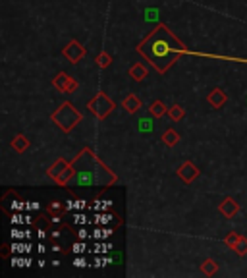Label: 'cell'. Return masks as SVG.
Segmentation results:
<instances>
[{"instance_id": "1", "label": "cell", "mask_w": 247, "mask_h": 278, "mask_svg": "<svg viewBox=\"0 0 247 278\" xmlns=\"http://www.w3.org/2000/svg\"><path fill=\"white\" fill-rule=\"evenodd\" d=\"M112 174L91 155L89 151H83V155L75 162V170L72 178L68 180V186H97V183L112 182Z\"/></svg>"}, {"instance_id": "2", "label": "cell", "mask_w": 247, "mask_h": 278, "mask_svg": "<svg viewBox=\"0 0 247 278\" xmlns=\"http://www.w3.org/2000/svg\"><path fill=\"white\" fill-rule=\"evenodd\" d=\"M141 49H143V53L147 54L151 60H166L174 53H182L183 51L182 47L176 43V39L164 27H161L155 35H151Z\"/></svg>"}, {"instance_id": "3", "label": "cell", "mask_w": 247, "mask_h": 278, "mask_svg": "<svg viewBox=\"0 0 247 278\" xmlns=\"http://www.w3.org/2000/svg\"><path fill=\"white\" fill-rule=\"evenodd\" d=\"M153 126H155V122H153V118L149 116L139 118V122H137V129H139V131H145V133L153 131Z\"/></svg>"}, {"instance_id": "4", "label": "cell", "mask_w": 247, "mask_h": 278, "mask_svg": "<svg viewBox=\"0 0 247 278\" xmlns=\"http://www.w3.org/2000/svg\"><path fill=\"white\" fill-rule=\"evenodd\" d=\"M110 249H112V244L108 242V244H95V247H93L91 251H93V253H108Z\"/></svg>"}, {"instance_id": "5", "label": "cell", "mask_w": 247, "mask_h": 278, "mask_svg": "<svg viewBox=\"0 0 247 278\" xmlns=\"http://www.w3.org/2000/svg\"><path fill=\"white\" fill-rule=\"evenodd\" d=\"M157 16H159V10H155V8H149V10H145V20H147V22H153V20L157 22V20H159Z\"/></svg>"}, {"instance_id": "6", "label": "cell", "mask_w": 247, "mask_h": 278, "mask_svg": "<svg viewBox=\"0 0 247 278\" xmlns=\"http://www.w3.org/2000/svg\"><path fill=\"white\" fill-rule=\"evenodd\" d=\"M105 265H110V257H95V267L101 268Z\"/></svg>"}, {"instance_id": "7", "label": "cell", "mask_w": 247, "mask_h": 278, "mask_svg": "<svg viewBox=\"0 0 247 278\" xmlns=\"http://www.w3.org/2000/svg\"><path fill=\"white\" fill-rule=\"evenodd\" d=\"M72 251H74L75 255H83V251H85V244H83V242H79V244H74Z\"/></svg>"}, {"instance_id": "8", "label": "cell", "mask_w": 247, "mask_h": 278, "mask_svg": "<svg viewBox=\"0 0 247 278\" xmlns=\"http://www.w3.org/2000/svg\"><path fill=\"white\" fill-rule=\"evenodd\" d=\"M74 218H75V224H87V222H89V220H87V216L83 213H75Z\"/></svg>"}, {"instance_id": "9", "label": "cell", "mask_w": 247, "mask_h": 278, "mask_svg": "<svg viewBox=\"0 0 247 278\" xmlns=\"http://www.w3.org/2000/svg\"><path fill=\"white\" fill-rule=\"evenodd\" d=\"M74 267H77V268H83V267H87V261H85V257L77 255V259H75V261H74Z\"/></svg>"}, {"instance_id": "10", "label": "cell", "mask_w": 247, "mask_h": 278, "mask_svg": "<svg viewBox=\"0 0 247 278\" xmlns=\"http://www.w3.org/2000/svg\"><path fill=\"white\" fill-rule=\"evenodd\" d=\"M12 238H14V240H23V238H25V232L18 230V228H12Z\"/></svg>"}, {"instance_id": "11", "label": "cell", "mask_w": 247, "mask_h": 278, "mask_svg": "<svg viewBox=\"0 0 247 278\" xmlns=\"http://www.w3.org/2000/svg\"><path fill=\"white\" fill-rule=\"evenodd\" d=\"M22 222H25L22 214H14V216H12V224H14V226H20Z\"/></svg>"}, {"instance_id": "12", "label": "cell", "mask_w": 247, "mask_h": 278, "mask_svg": "<svg viewBox=\"0 0 247 278\" xmlns=\"http://www.w3.org/2000/svg\"><path fill=\"white\" fill-rule=\"evenodd\" d=\"M12 251H14V253H23V244H20V242L12 244Z\"/></svg>"}, {"instance_id": "13", "label": "cell", "mask_w": 247, "mask_h": 278, "mask_svg": "<svg viewBox=\"0 0 247 278\" xmlns=\"http://www.w3.org/2000/svg\"><path fill=\"white\" fill-rule=\"evenodd\" d=\"M81 209H85V201H83V199L74 201V211H81Z\"/></svg>"}, {"instance_id": "14", "label": "cell", "mask_w": 247, "mask_h": 278, "mask_svg": "<svg viewBox=\"0 0 247 278\" xmlns=\"http://www.w3.org/2000/svg\"><path fill=\"white\" fill-rule=\"evenodd\" d=\"M93 238H95V240H101V238H103V228H95V230H93Z\"/></svg>"}, {"instance_id": "15", "label": "cell", "mask_w": 247, "mask_h": 278, "mask_svg": "<svg viewBox=\"0 0 247 278\" xmlns=\"http://www.w3.org/2000/svg\"><path fill=\"white\" fill-rule=\"evenodd\" d=\"M31 265V259L29 257H23L22 261H20V267H29Z\"/></svg>"}, {"instance_id": "16", "label": "cell", "mask_w": 247, "mask_h": 278, "mask_svg": "<svg viewBox=\"0 0 247 278\" xmlns=\"http://www.w3.org/2000/svg\"><path fill=\"white\" fill-rule=\"evenodd\" d=\"M39 207H41V205L35 203V201H33V203H27V205H25V209H27V211H31V209H33V211H37Z\"/></svg>"}, {"instance_id": "17", "label": "cell", "mask_w": 247, "mask_h": 278, "mask_svg": "<svg viewBox=\"0 0 247 278\" xmlns=\"http://www.w3.org/2000/svg\"><path fill=\"white\" fill-rule=\"evenodd\" d=\"M22 209H25V205H22V203H12V211H22Z\"/></svg>"}, {"instance_id": "18", "label": "cell", "mask_w": 247, "mask_h": 278, "mask_svg": "<svg viewBox=\"0 0 247 278\" xmlns=\"http://www.w3.org/2000/svg\"><path fill=\"white\" fill-rule=\"evenodd\" d=\"M77 234H79V238H81V240H85L87 236H89V234H87V230H85V228H81V230H79Z\"/></svg>"}, {"instance_id": "19", "label": "cell", "mask_w": 247, "mask_h": 278, "mask_svg": "<svg viewBox=\"0 0 247 278\" xmlns=\"http://www.w3.org/2000/svg\"><path fill=\"white\" fill-rule=\"evenodd\" d=\"M112 207V201H103V211H108Z\"/></svg>"}, {"instance_id": "20", "label": "cell", "mask_w": 247, "mask_h": 278, "mask_svg": "<svg viewBox=\"0 0 247 278\" xmlns=\"http://www.w3.org/2000/svg\"><path fill=\"white\" fill-rule=\"evenodd\" d=\"M20 261H22L20 257H14V259H12V265H14V267H20Z\"/></svg>"}, {"instance_id": "21", "label": "cell", "mask_w": 247, "mask_h": 278, "mask_svg": "<svg viewBox=\"0 0 247 278\" xmlns=\"http://www.w3.org/2000/svg\"><path fill=\"white\" fill-rule=\"evenodd\" d=\"M110 234H112V230H110V228H103V238H108Z\"/></svg>"}, {"instance_id": "22", "label": "cell", "mask_w": 247, "mask_h": 278, "mask_svg": "<svg viewBox=\"0 0 247 278\" xmlns=\"http://www.w3.org/2000/svg\"><path fill=\"white\" fill-rule=\"evenodd\" d=\"M66 209H68V211H74V201H68V205H66Z\"/></svg>"}, {"instance_id": "23", "label": "cell", "mask_w": 247, "mask_h": 278, "mask_svg": "<svg viewBox=\"0 0 247 278\" xmlns=\"http://www.w3.org/2000/svg\"><path fill=\"white\" fill-rule=\"evenodd\" d=\"M23 220H25V224H31V216H29V214H25Z\"/></svg>"}, {"instance_id": "24", "label": "cell", "mask_w": 247, "mask_h": 278, "mask_svg": "<svg viewBox=\"0 0 247 278\" xmlns=\"http://www.w3.org/2000/svg\"><path fill=\"white\" fill-rule=\"evenodd\" d=\"M37 249H39V253H44V251H46V249H44V246H43V244H41V246L37 247Z\"/></svg>"}]
</instances>
